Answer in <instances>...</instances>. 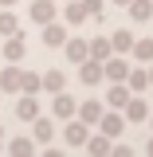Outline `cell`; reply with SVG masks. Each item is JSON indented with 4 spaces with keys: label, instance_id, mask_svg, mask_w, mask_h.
<instances>
[{
    "label": "cell",
    "instance_id": "cell-1",
    "mask_svg": "<svg viewBox=\"0 0 153 157\" xmlns=\"http://www.w3.org/2000/svg\"><path fill=\"white\" fill-rule=\"evenodd\" d=\"M28 20H32L36 28H43V24L59 20V4L55 0H32V4H28Z\"/></svg>",
    "mask_w": 153,
    "mask_h": 157
},
{
    "label": "cell",
    "instance_id": "cell-2",
    "mask_svg": "<svg viewBox=\"0 0 153 157\" xmlns=\"http://www.w3.org/2000/svg\"><path fill=\"white\" fill-rule=\"evenodd\" d=\"M94 126H98V130H102L106 137H110V141H114V137H122V130H126L130 122L122 118V110H110V106H106V110H102V118H98Z\"/></svg>",
    "mask_w": 153,
    "mask_h": 157
},
{
    "label": "cell",
    "instance_id": "cell-3",
    "mask_svg": "<svg viewBox=\"0 0 153 157\" xmlns=\"http://www.w3.org/2000/svg\"><path fill=\"white\" fill-rule=\"evenodd\" d=\"M126 75H130V59H126V55H106V59H102V78L126 82Z\"/></svg>",
    "mask_w": 153,
    "mask_h": 157
},
{
    "label": "cell",
    "instance_id": "cell-4",
    "mask_svg": "<svg viewBox=\"0 0 153 157\" xmlns=\"http://www.w3.org/2000/svg\"><path fill=\"white\" fill-rule=\"evenodd\" d=\"M24 55H28V39H24V32L4 36V63H24Z\"/></svg>",
    "mask_w": 153,
    "mask_h": 157
},
{
    "label": "cell",
    "instance_id": "cell-5",
    "mask_svg": "<svg viewBox=\"0 0 153 157\" xmlns=\"http://www.w3.org/2000/svg\"><path fill=\"white\" fill-rule=\"evenodd\" d=\"M86 134H90V126H86L82 118H67V130H63V137H67V145H71V149H82Z\"/></svg>",
    "mask_w": 153,
    "mask_h": 157
},
{
    "label": "cell",
    "instance_id": "cell-6",
    "mask_svg": "<svg viewBox=\"0 0 153 157\" xmlns=\"http://www.w3.org/2000/svg\"><path fill=\"white\" fill-rule=\"evenodd\" d=\"M122 118H126V122H145V118H149V102L141 94H130L126 106H122Z\"/></svg>",
    "mask_w": 153,
    "mask_h": 157
},
{
    "label": "cell",
    "instance_id": "cell-7",
    "mask_svg": "<svg viewBox=\"0 0 153 157\" xmlns=\"http://www.w3.org/2000/svg\"><path fill=\"white\" fill-rule=\"evenodd\" d=\"M75 110H78V98H71L67 90H59V94L51 98V114H55L59 122H67V118H75Z\"/></svg>",
    "mask_w": 153,
    "mask_h": 157
},
{
    "label": "cell",
    "instance_id": "cell-8",
    "mask_svg": "<svg viewBox=\"0 0 153 157\" xmlns=\"http://www.w3.org/2000/svg\"><path fill=\"white\" fill-rule=\"evenodd\" d=\"M43 47H63V39H67V24L63 20H51V24H43Z\"/></svg>",
    "mask_w": 153,
    "mask_h": 157
},
{
    "label": "cell",
    "instance_id": "cell-9",
    "mask_svg": "<svg viewBox=\"0 0 153 157\" xmlns=\"http://www.w3.org/2000/svg\"><path fill=\"white\" fill-rule=\"evenodd\" d=\"M78 78H82V82H86V86H98V82H102V63H98V59H82V63H78Z\"/></svg>",
    "mask_w": 153,
    "mask_h": 157
},
{
    "label": "cell",
    "instance_id": "cell-10",
    "mask_svg": "<svg viewBox=\"0 0 153 157\" xmlns=\"http://www.w3.org/2000/svg\"><path fill=\"white\" fill-rule=\"evenodd\" d=\"M102 110H106V102H98V98H86V102H78V110H75V118H82L86 126H94L98 118H102Z\"/></svg>",
    "mask_w": 153,
    "mask_h": 157
},
{
    "label": "cell",
    "instance_id": "cell-11",
    "mask_svg": "<svg viewBox=\"0 0 153 157\" xmlns=\"http://www.w3.org/2000/svg\"><path fill=\"white\" fill-rule=\"evenodd\" d=\"M0 90H4V94H20V67L16 63L0 67Z\"/></svg>",
    "mask_w": 153,
    "mask_h": 157
},
{
    "label": "cell",
    "instance_id": "cell-12",
    "mask_svg": "<svg viewBox=\"0 0 153 157\" xmlns=\"http://www.w3.org/2000/svg\"><path fill=\"white\" fill-rule=\"evenodd\" d=\"M39 90H47V94H59V90H67V75L63 71H47V75H39Z\"/></svg>",
    "mask_w": 153,
    "mask_h": 157
},
{
    "label": "cell",
    "instance_id": "cell-13",
    "mask_svg": "<svg viewBox=\"0 0 153 157\" xmlns=\"http://www.w3.org/2000/svg\"><path fill=\"white\" fill-rule=\"evenodd\" d=\"M130 94H134V90H130L126 82H110V90H106V106H110V110H122Z\"/></svg>",
    "mask_w": 153,
    "mask_h": 157
},
{
    "label": "cell",
    "instance_id": "cell-14",
    "mask_svg": "<svg viewBox=\"0 0 153 157\" xmlns=\"http://www.w3.org/2000/svg\"><path fill=\"white\" fill-rule=\"evenodd\" d=\"M86 55H90V59H98V63H102L106 55H114V47H110V36H94V39H86Z\"/></svg>",
    "mask_w": 153,
    "mask_h": 157
},
{
    "label": "cell",
    "instance_id": "cell-15",
    "mask_svg": "<svg viewBox=\"0 0 153 157\" xmlns=\"http://www.w3.org/2000/svg\"><path fill=\"white\" fill-rule=\"evenodd\" d=\"M32 130H36V141H39V145H47V141L55 137V122L43 118V114H36V118H32Z\"/></svg>",
    "mask_w": 153,
    "mask_h": 157
},
{
    "label": "cell",
    "instance_id": "cell-16",
    "mask_svg": "<svg viewBox=\"0 0 153 157\" xmlns=\"http://www.w3.org/2000/svg\"><path fill=\"white\" fill-rule=\"evenodd\" d=\"M82 149H86V153H94V157H102V153H110V137L102 134V130H98V134H86Z\"/></svg>",
    "mask_w": 153,
    "mask_h": 157
},
{
    "label": "cell",
    "instance_id": "cell-17",
    "mask_svg": "<svg viewBox=\"0 0 153 157\" xmlns=\"http://www.w3.org/2000/svg\"><path fill=\"white\" fill-rule=\"evenodd\" d=\"M59 20H63V24H71V28H78V24L86 20V12H82V0H71L67 8H59Z\"/></svg>",
    "mask_w": 153,
    "mask_h": 157
},
{
    "label": "cell",
    "instance_id": "cell-18",
    "mask_svg": "<svg viewBox=\"0 0 153 157\" xmlns=\"http://www.w3.org/2000/svg\"><path fill=\"white\" fill-rule=\"evenodd\" d=\"M126 12H130L134 24H145V20L153 16V0H130V4H126Z\"/></svg>",
    "mask_w": 153,
    "mask_h": 157
},
{
    "label": "cell",
    "instance_id": "cell-19",
    "mask_svg": "<svg viewBox=\"0 0 153 157\" xmlns=\"http://www.w3.org/2000/svg\"><path fill=\"white\" fill-rule=\"evenodd\" d=\"M36 114H39V98H36V94H20V102H16V118L32 122Z\"/></svg>",
    "mask_w": 153,
    "mask_h": 157
},
{
    "label": "cell",
    "instance_id": "cell-20",
    "mask_svg": "<svg viewBox=\"0 0 153 157\" xmlns=\"http://www.w3.org/2000/svg\"><path fill=\"white\" fill-rule=\"evenodd\" d=\"M4 149H8L12 157H32V153H36V137H12Z\"/></svg>",
    "mask_w": 153,
    "mask_h": 157
},
{
    "label": "cell",
    "instance_id": "cell-21",
    "mask_svg": "<svg viewBox=\"0 0 153 157\" xmlns=\"http://www.w3.org/2000/svg\"><path fill=\"white\" fill-rule=\"evenodd\" d=\"M126 86L141 94V90H149V75H145V67H130V75H126Z\"/></svg>",
    "mask_w": 153,
    "mask_h": 157
},
{
    "label": "cell",
    "instance_id": "cell-22",
    "mask_svg": "<svg viewBox=\"0 0 153 157\" xmlns=\"http://www.w3.org/2000/svg\"><path fill=\"white\" fill-rule=\"evenodd\" d=\"M63 47H67V59H71V63H82V59H86V39H75V36H67L63 39Z\"/></svg>",
    "mask_w": 153,
    "mask_h": 157
},
{
    "label": "cell",
    "instance_id": "cell-23",
    "mask_svg": "<svg viewBox=\"0 0 153 157\" xmlns=\"http://www.w3.org/2000/svg\"><path fill=\"white\" fill-rule=\"evenodd\" d=\"M110 47H114V55H130V47H134V36H130V28H122L110 36Z\"/></svg>",
    "mask_w": 153,
    "mask_h": 157
},
{
    "label": "cell",
    "instance_id": "cell-24",
    "mask_svg": "<svg viewBox=\"0 0 153 157\" xmlns=\"http://www.w3.org/2000/svg\"><path fill=\"white\" fill-rule=\"evenodd\" d=\"M130 55H134L137 63H153V39H134Z\"/></svg>",
    "mask_w": 153,
    "mask_h": 157
},
{
    "label": "cell",
    "instance_id": "cell-25",
    "mask_svg": "<svg viewBox=\"0 0 153 157\" xmlns=\"http://www.w3.org/2000/svg\"><path fill=\"white\" fill-rule=\"evenodd\" d=\"M20 32V20L12 8H0V36H16Z\"/></svg>",
    "mask_w": 153,
    "mask_h": 157
},
{
    "label": "cell",
    "instance_id": "cell-26",
    "mask_svg": "<svg viewBox=\"0 0 153 157\" xmlns=\"http://www.w3.org/2000/svg\"><path fill=\"white\" fill-rule=\"evenodd\" d=\"M20 94H39V75L20 67Z\"/></svg>",
    "mask_w": 153,
    "mask_h": 157
},
{
    "label": "cell",
    "instance_id": "cell-27",
    "mask_svg": "<svg viewBox=\"0 0 153 157\" xmlns=\"http://www.w3.org/2000/svg\"><path fill=\"white\" fill-rule=\"evenodd\" d=\"M82 12H86V20H106V8H102V0H82Z\"/></svg>",
    "mask_w": 153,
    "mask_h": 157
},
{
    "label": "cell",
    "instance_id": "cell-28",
    "mask_svg": "<svg viewBox=\"0 0 153 157\" xmlns=\"http://www.w3.org/2000/svg\"><path fill=\"white\" fill-rule=\"evenodd\" d=\"M12 4H20V0H0V8H12Z\"/></svg>",
    "mask_w": 153,
    "mask_h": 157
},
{
    "label": "cell",
    "instance_id": "cell-29",
    "mask_svg": "<svg viewBox=\"0 0 153 157\" xmlns=\"http://www.w3.org/2000/svg\"><path fill=\"white\" fill-rule=\"evenodd\" d=\"M145 153H149V157H153V137H149V141H145Z\"/></svg>",
    "mask_w": 153,
    "mask_h": 157
},
{
    "label": "cell",
    "instance_id": "cell-30",
    "mask_svg": "<svg viewBox=\"0 0 153 157\" xmlns=\"http://www.w3.org/2000/svg\"><path fill=\"white\" fill-rule=\"evenodd\" d=\"M145 75H149V86H153V63H149V67H145Z\"/></svg>",
    "mask_w": 153,
    "mask_h": 157
},
{
    "label": "cell",
    "instance_id": "cell-31",
    "mask_svg": "<svg viewBox=\"0 0 153 157\" xmlns=\"http://www.w3.org/2000/svg\"><path fill=\"white\" fill-rule=\"evenodd\" d=\"M0 149H4V126H0Z\"/></svg>",
    "mask_w": 153,
    "mask_h": 157
},
{
    "label": "cell",
    "instance_id": "cell-32",
    "mask_svg": "<svg viewBox=\"0 0 153 157\" xmlns=\"http://www.w3.org/2000/svg\"><path fill=\"white\" fill-rule=\"evenodd\" d=\"M114 4H122V8H126V4H130V0H114Z\"/></svg>",
    "mask_w": 153,
    "mask_h": 157
},
{
    "label": "cell",
    "instance_id": "cell-33",
    "mask_svg": "<svg viewBox=\"0 0 153 157\" xmlns=\"http://www.w3.org/2000/svg\"><path fill=\"white\" fill-rule=\"evenodd\" d=\"M145 122H149V130H153V114H149V118H145Z\"/></svg>",
    "mask_w": 153,
    "mask_h": 157
},
{
    "label": "cell",
    "instance_id": "cell-34",
    "mask_svg": "<svg viewBox=\"0 0 153 157\" xmlns=\"http://www.w3.org/2000/svg\"><path fill=\"white\" fill-rule=\"evenodd\" d=\"M0 98H4V90H0Z\"/></svg>",
    "mask_w": 153,
    "mask_h": 157
}]
</instances>
